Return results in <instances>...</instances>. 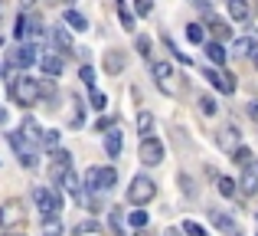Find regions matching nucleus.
I'll list each match as a JSON object with an SVG mask.
<instances>
[{"instance_id":"nucleus-28","label":"nucleus","mask_w":258,"mask_h":236,"mask_svg":"<svg viewBox=\"0 0 258 236\" xmlns=\"http://www.w3.org/2000/svg\"><path fill=\"white\" fill-rule=\"evenodd\" d=\"M196 105H200V112H203V115H209V118L219 112V105H216L213 96H200V99H196Z\"/></svg>"},{"instance_id":"nucleus-37","label":"nucleus","mask_w":258,"mask_h":236,"mask_svg":"<svg viewBox=\"0 0 258 236\" xmlns=\"http://www.w3.org/2000/svg\"><path fill=\"white\" fill-rule=\"evenodd\" d=\"M219 194L222 197H235V180L232 177H219Z\"/></svg>"},{"instance_id":"nucleus-47","label":"nucleus","mask_w":258,"mask_h":236,"mask_svg":"<svg viewBox=\"0 0 258 236\" xmlns=\"http://www.w3.org/2000/svg\"><path fill=\"white\" fill-rule=\"evenodd\" d=\"M138 236H151V233H144V230H141V233H138Z\"/></svg>"},{"instance_id":"nucleus-14","label":"nucleus","mask_w":258,"mask_h":236,"mask_svg":"<svg viewBox=\"0 0 258 236\" xmlns=\"http://www.w3.org/2000/svg\"><path fill=\"white\" fill-rule=\"evenodd\" d=\"M62 23L69 26V30H76V33H85L88 30V17H85V13H79L76 7H69V10L62 13Z\"/></svg>"},{"instance_id":"nucleus-8","label":"nucleus","mask_w":258,"mask_h":236,"mask_svg":"<svg viewBox=\"0 0 258 236\" xmlns=\"http://www.w3.org/2000/svg\"><path fill=\"white\" fill-rule=\"evenodd\" d=\"M69 167H72V154L66 151V148H56V151H52V164H49V180H52V184H59V180L66 177Z\"/></svg>"},{"instance_id":"nucleus-45","label":"nucleus","mask_w":258,"mask_h":236,"mask_svg":"<svg viewBox=\"0 0 258 236\" xmlns=\"http://www.w3.org/2000/svg\"><path fill=\"white\" fill-rule=\"evenodd\" d=\"M49 4H72V0H49Z\"/></svg>"},{"instance_id":"nucleus-4","label":"nucleus","mask_w":258,"mask_h":236,"mask_svg":"<svg viewBox=\"0 0 258 236\" xmlns=\"http://www.w3.org/2000/svg\"><path fill=\"white\" fill-rule=\"evenodd\" d=\"M7 141H10V148L17 151V158H20V164L23 167H39V158H36V148H33V141L26 138L23 131H7Z\"/></svg>"},{"instance_id":"nucleus-44","label":"nucleus","mask_w":258,"mask_h":236,"mask_svg":"<svg viewBox=\"0 0 258 236\" xmlns=\"http://www.w3.org/2000/svg\"><path fill=\"white\" fill-rule=\"evenodd\" d=\"M252 59H255V69H258V46H255V53H252Z\"/></svg>"},{"instance_id":"nucleus-31","label":"nucleus","mask_w":258,"mask_h":236,"mask_svg":"<svg viewBox=\"0 0 258 236\" xmlns=\"http://www.w3.org/2000/svg\"><path fill=\"white\" fill-rule=\"evenodd\" d=\"M138 131L144 134V138L154 131V115H151V112H141V115H138Z\"/></svg>"},{"instance_id":"nucleus-26","label":"nucleus","mask_w":258,"mask_h":236,"mask_svg":"<svg viewBox=\"0 0 258 236\" xmlns=\"http://www.w3.org/2000/svg\"><path fill=\"white\" fill-rule=\"evenodd\" d=\"M209 26H213V33H216V36H219V39H229V36H232V30H229V26H226V20L213 17V13H209Z\"/></svg>"},{"instance_id":"nucleus-49","label":"nucleus","mask_w":258,"mask_h":236,"mask_svg":"<svg viewBox=\"0 0 258 236\" xmlns=\"http://www.w3.org/2000/svg\"><path fill=\"white\" fill-rule=\"evenodd\" d=\"M255 220H258V213H255Z\"/></svg>"},{"instance_id":"nucleus-3","label":"nucleus","mask_w":258,"mask_h":236,"mask_svg":"<svg viewBox=\"0 0 258 236\" xmlns=\"http://www.w3.org/2000/svg\"><path fill=\"white\" fill-rule=\"evenodd\" d=\"M154 197H157V184H154L147 174H134V177H131V187H127V204L144 207V204H151Z\"/></svg>"},{"instance_id":"nucleus-11","label":"nucleus","mask_w":258,"mask_h":236,"mask_svg":"<svg viewBox=\"0 0 258 236\" xmlns=\"http://www.w3.org/2000/svg\"><path fill=\"white\" fill-rule=\"evenodd\" d=\"M49 39H52V46H59V56H69L72 53V36H69V30H66V23H59V26H52L49 30Z\"/></svg>"},{"instance_id":"nucleus-12","label":"nucleus","mask_w":258,"mask_h":236,"mask_svg":"<svg viewBox=\"0 0 258 236\" xmlns=\"http://www.w3.org/2000/svg\"><path fill=\"white\" fill-rule=\"evenodd\" d=\"M114 10H118V20H121V30H127V33H134V7L127 4V0H114Z\"/></svg>"},{"instance_id":"nucleus-39","label":"nucleus","mask_w":258,"mask_h":236,"mask_svg":"<svg viewBox=\"0 0 258 236\" xmlns=\"http://www.w3.org/2000/svg\"><path fill=\"white\" fill-rule=\"evenodd\" d=\"M13 36H17V39H23V36H26V10L17 17V26H13Z\"/></svg>"},{"instance_id":"nucleus-25","label":"nucleus","mask_w":258,"mask_h":236,"mask_svg":"<svg viewBox=\"0 0 258 236\" xmlns=\"http://www.w3.org/2000/svg\"><path fill=\"white\" fill-rule=\"evenodd\" d=\"M20 131H23V134H26L30 141H39V134H43V128H39V121L33 118V115H26V118H23V125H20Z\"/></svg>"},{"instance_id":"nucleus-21","label":"nucleus","mask_w":258,"mask_h":236,"mask_svg":"<svg viewBox=\"0 0 258 236\" xmlns=\"http://www.w3.org/2000/svg\"><path fill=\"white\" fill-rule=\"evenodd\" d=\"M59 141H62V131H59V128H46V131L39 134V145H43L46 151H56Z\"/></svg>"},{"instance_id":"nucleus-42","label":"nucleus","mask_w":258,"mask_h":236,"mask_svg":"<svg viewBox=\"0 0 258 236\" xmlns=\"http://www.w3.org/2000/svg\"><path fill=\"white\" fill-rule=\"evenodd\" d=\"M20 4H23V10H26V7H33V4H36V0H20Z\"/></svg>"},{"instance_id":"nucleus-29","label":"nucleus","mask_w":258,"mask_h":236,"mask_svg":"<svg viewBox=\"0 0 258 236\" xmlns=\"http://www.w3.org/2000/svg\"><path fill=\"white\" fill-rule=\"evenodd\" d=\"M43 236H62V223H59V217H43Z\"/></svg>"},{"instance_id":"nucleus-22","label":"nucleus","mask_w":258,"mask_h":236,"mask_svg":"<svg viewBox=\"0 0 258 236\" xmlns=\"http://www.w3.org/2000/svg\"><path fill=\"white\" fill-rule=\"evenodd\" d=\"M118 184V171L114 167H98V191H111Z\"/></svg>"},{"instance_id":"nucleus-20","label":"nucleus","mask_w":258,"mask_h":236,"mask_svg":"<svg viewBox=\"0 0 258 236\" xmlns=\"http://www.w3.org/2000/svg\"><path fill=\"white\" fill-rule=\"evenodd\" d=\"M219 148H226V151H235L239 148V128H222L219 131Z\"/></svg>"},{"instance_id":"nucleus-10","label":"nucleus","mask_w":258,"mask_h":236,"mask_svg":"<svg viewBox=\"0 0 258 236\" xmlns=\"http://www.w3.org/2000/svg\"><path fill=\"white\" fill-rule=\"evenodd\" d=\"M39 66H43L46 79H59V76H62V69H66V59L56 56V53H43V56H39Z\"/></svg>"},{"instance_id":"nucleus-40","label":"nucleus","mask_w":258,"mask_h":236,"mask_svg":"<svg viewBox=\"0 0 258 236\" xmlns=\"http://www.w3.org/2000/svg\"><path fill=\"white\" fill-rule=\"evenodd\" d=\"M76 233H79V236H82V233H98V223H95V220H85V223L76 226Z\"/></svg>"},{"instance_id":"nucleus-24","label":"nucleus","mask_w":258,"mask_h":236,"mask_svg":"<svg viewBox=\"0 0 258 236\" xmlns=\"http://www.w3.org/2000/svg\"><path fill=\"white\" fill-rule=\"evenodd\" d=\"M206 56H209L213 66H226V46L213 39V43H206Z\"/></svg>"},{"instance_id":"nucleus-15","label":"nucleus","mask_w":258,"mask_h":236,"mask_svg":"<svg viewBox=\"0 0 258 236\" xmlns=\"http://www.w3.org/2000/svg\"><path fill=\"white\" fill-rule=\"evenodd\" d=\"M242 187H245L248 194H255L258 191V161L252 158L245 167H242Z\"/></svg>"},{"instance_id":"nucleus-38","label":"nucleus","mask_w":258,"mask_h":236,"mask_svg":"<svg viewBox=\"0 0 258 236\" xmlns=\"http://www.w3.org/2000/svg\"><path fill=\"white\" fill-rule=\"evenodd\" d=\"M151 10H154V0H134V13L138 17H147Z\"/></svg>"},{"instance_id":"nucleus-46","label":"nucleus","mask_w":258,"mask_h":236,"mask_svg":"<svg viewBox=\"0 0 258 236\" xmlns=\"http://www.w3.org/2000/svg\"><path fill=\"white\" fill-rule=\"evenodd\" d=\"M167 236H176V230H167Z\"/></svg>"},{"instance_id":"nucleus-23","label":"nucleus","mask_w":258,"mask_h":236,"mask_svg":"<svg viewBox=\"0 0 258 236\" xmlns=\"http://www.w3.org/2000/svg\"><path fill=\"white\" fill-rule=\"evenodd\" d=\"M17 220H23V213H20V204L0 207V226H10V223H17Z\"/></svg>"},{"instance_id":"nucleus-48","label":"nucleus","mask_w":258,"mask_h":236,"mask_svg":"<svg viewBox=\"0 0 258 236\" xmlns=\"http://www.w3.org/2000/svg\"><path fill=\"white\" fill-rule=\"evenodd\" d=\"M0 76H4V63H0Z\"/></svg>"},{"instance_id":"nucleus-18","label":"nucleus","mask_w":258,"mask_h":236,"mask_svg":"<svg viewBox=\"0 0 258 236\" xmlns=\"http://www.w3.org/2000/svg\"><path fill=\"white\" fill-rule=\"evenodd\" d=\"M229 17L239 20V23H245V20L252 17V7H248V0H229Z\"/></svg>"},{"instance_id":"nucleus-36","label":"nucleus","mask_w":258,"mask_h":236,"mask_svg":"<svg viewBox=\"0 0 258 236\" xmlns=\"http://www.w3.org/2000/svg\"><path fill=\"white\" fill-rule=\"evenodd\" d=\"M79 79H82V82L88 85V89H95V69H92L88 63H82V66H79Z\"/></svg>"},{"instance_id":"nucleus-27","label":"nucleus","mask_w":258,"mask_h":236,"mask_svg":"<svg viewBox=\"0 0 258 236\" xmlns=\"http://www.w3.org/2000/svg\"><path fill=\"white\" fill-rule=\"evenodd\" d=\"M186 39H189V43H196V46L206 43V30H203L200 23H186Z\"/></svg>"},{"instance_id":"nucleus-30","label":"nucleus","mask_w":258,"mask_h":236,"mask_svg":"<svg viewBox=\"0 0 258 236\" xmlns=\"http://www.w3.org/2000/svg\"><path fill=\"white\" fill-rule=\"evenodd\" d=\"M88 105H92L95 112H105V109H108V96H105V92H98V89H92V96H88Z\"/></svg>"},{"instance_id":"nucleus-13","label":"nucleus","mask_w":258,"mask_h":236,"mask_svg":"<svg viewBox=\"0 0 258 236\" xmlns=\"http://www.w3.org/2000/svg\"><path fill=\"white\" fill-rule=\"evenodd\" d=\"M209 220H213L216 230H222V233H229V236H239V226H235V220L226 217L222 210H209Z\"/></svg>"},{"instance_id":"nucleus-16","label":"nucleus","mask_w":258,"mask_h":236,"mask_svg":"<svg viewBox=\"0 0 258 236\" xmlns=\"http://www.w3.org/2000/svg\"><path fill=\"white\" fill-rule=\"evenodd\" d=\"M124 63H127V56H124L121 50L105 53V72H108V76H118V72L124 69Z\"/></svg>"},{"instance_id":"nucleus-9","label":"nucleus","mask_w":258,"mask_h":236,"mask_svg":"<svg viewBox=\"0 0 258 236\" xmlns=\"http://www.w3.org/2000/svg\"><path fill=\"white\" fill-rule=\"evenodd\" d=\"M203 76L209 79V82L216 85L219 92H226V96H232L235 92V76L232 72H219V69H203Z\"/></svg>"},{"instance_id":"nucleus-2","label":"nucleus","mask_w":258,"mask_h":236,"mask_svg":"<svg viewBox=\"0 0 258 236\" xmlns=\"http://www.w3.org/2000/svg\"><path fill=\"white\" fill-rule=\"evenodd\" d=\"M33 204H36L39 217H59V210H62V191H59V184H52V191L33 187Z\"/></svg>"},{"instance_id":"nucleus-1","label":"nucleus","mask_w":258,"mask_h":236,"mask_svg":"<svg viewBox=\"0 0 258 236\" xmlns=\"http://www.w3.org/2000/svg\"><path fill=\"white\" fill-rule=\"evenodd\" d=\"M7 96H10V102H17V105H36L39 99H43V89H39V79H30L23 72V76L10 79Z\"/></svg>"},{"instance_id":"nucleus-5","label":"nucleus","mask_w":258,"mask_h":236,"mask_svg":"<svg viewBox=\"0 0 258 236\" xmlns=\"http://www.w3.org/2000/svg\"><path fill=\"white\" fill-rule=\"evenodd\" d=\"M138 158H141V164H147V167L160 164V161L167 158L164 141H160V138H151V134H147V138L141 141V148H138Z\"/></svg>"},{"instance_id":"nucleus-43","label":"nucleus","mask_w":258,"mask_h":236,"mask_svg":"<svg viewBox=\"0 0 258 236\" xmlns=\"http://www.w3.org/2000/svg\"><path fill=\"white\" fill-rule=\"evenodd\" d=\"M0 125H7V112L4 109H0Z\"/></svg>"},{"instance_id":"nucleus-17","label":"nucleus","mask_w":258,"mask_h":236,"mask_svg":"<svg viewBox=\"0 0 258 236\" xmlns=\"http://www.w3.org/2000/svg\"><path fill=\"white\" fill-rule=\"evenodd\" d=\"M121 145H124L121 131H118V128H108V134H105V154H108V158H118V154H121Z\"/></svg>"},{"instance_id":"nucleus-34","label":"nucleus","mask_w":258,"mask_h":236,"mask_svg":"<svg viewBox=\"0 0 258 236\" xmlns=\"http://www.w3.org/2000/svg\"><path fill=\"white\" fill-rule=\"evenodd\" d=\"M134 50H138V56L151 59V36H134Z\"/></svg>"},{"instance_id":"nucleus-41","label":"nucleus","mask_w":258,"mask_h":236,"mask_svg":"<svg viewBox=\"0 0 258 236\" xmlns=\"http://www.w3.org/2000/svg\"><path fill=\"white\" fill-rule=\"evenodd\" d=\"M108 220H111V230L118 233V236L124 233V230H121V210H111V213H108Z\"/></svg>"},{"instance_id":"nucleus-7","label":"nucleus","mask_w":258,"mask_h":236,"mask_svg":"<svg viewBox=\"0 0 258 236\" xmlns=\"http://www.w3.org/2000/svg\"><path fill=\"white\" fill-rule=\"evenodd\" d=\"M151 76H154V82H157V89L164 92V96H173L176 92V72H173L170 63H154Z\"/></svg>"},{"instance_id":"nucleus-35","label":"nucleus","mask_w":258,"mask_h":236,"mask_svg":"<svg viewBox=\"0 0 258 236\" xmlns=\"http://www.w3.org/2000/svg\"><path fill=\"white\" fill-rule=\"evenodd\" d=\"M147 220H151V217H147L144 210H131V217H127V223H131L134 230H144V226H147Z\"/></svg>"},{"instance_id":"nucleus-33","label":"nucleus","mask_w":258,"mask_h":236,"mask_svg":"<svg viewBox=\"0 0 258 236\" xmlns=\"http://www.w3.org/2000/svg\"><path fill=\"white\" fill-rule=\"evenodd\" d=\"M183 233H186V236H209L206 226L196 223V220H183Z\"/></svg>"},{"instance_id":"nucleus-19","label":"nucleus","mask_w":258,"mask_h":236,"mask_svg":"<svg viewBox=\"0 0 258 236\" xmlns=\"http://www.w3.org/2000/svg\"><path fill=\"white\" fill-rule=\"evenodd\" d=\"M255 46H258V36L252 33V36L235 39V43H232V53H235V56H252V53H255Z\"/></svg>"},{"instance_id":"nucleus-32","label":"nucleus","mask_w":258,"mask_h":236,"mask_svg":"<svg viewBox=\"0 0 258 236\" xmlns=\"http://www.w3.org/2000/svg\"><path fill=\"white\" fill-rule=\"evenodd\" d=\"M252 158H255V154L248 151L245 145H239V148H235V151H232V161H235V164H239V167H245V164H248V161H252Z\"/></svg>"},{"instance_id":"nucleus-6","label":"nucleus","mask_w":258,"mask_h":236,"mask_svg":"<svg viewBox=\"0 0 258 236\" xmlns=\"http://www.w3.org/2000/svg\"><path fill=\"white\" fill-rule=\"evenodd\" d=\"M33 63H39V50H36V43L17 46V50L7 53V66H17V69H33Z\"/></svg>"}]
</instances>
